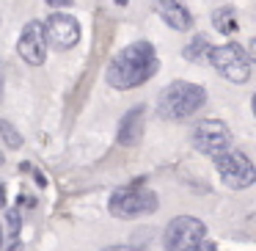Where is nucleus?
<instances>
[{
	"instance_id": "nucleus-1",
	"label": "nucleus",
	"mask_w": 256,
	"mask_h": 251,
	"mask_svg": "<svg viewBox=\"0 0 256 251\" xmlns=\"http://www.w3.org/2000/svg\"><path fill=\"white\" fill-rule=\"evenodd\" d=\"M157 72V53H154V45L146 39L140 42H132L127 45L116 58L110 61L108 67V83L118 91H127V89H138L140 83L152 78Z\"/></svg>"
},
{
	"instance_id": "nucleus-2",
	"label": "nucleus",
	"mask_w": 256,
	"mask_h": 251,
	"mask_svg": "<svg viewBox=\"0 0 256 251\" xmlns=\"http://www.w3.org/2000/svg\"><path fill=\"white\" fill-rule=\"evenodd\" d=\"M206 102V91L198 83H188V80H176V83L166 86L157 97V113L160 119L168 122H182L190 119L196 111H201Z\"/></svg>"
},
{
	"instance_id": "nucleus-3",
	"label": "nucleus",
	"mask_w": 256,
	"mask_h": 251,
	"mask_svg": "<svg viewBox=\"0 0 256 251\" xmlns=\"http://www.w3.org/2000/svg\"><path fill=\"white\" fill-rule=\"evenodd\" d=\"M206 61L228 80V83H248L250 78V58L248 53L242 50L240 45L228 42V45H220V47H206Z\"/></svg>"
},
{
	"instance_id": "nucleus-4",
	"label": "nucleus",
	"mask_w": 256,
	"mask_h": 251,
	"mask_svg": "<svg viewBox=\"0 0 256 251\" xmlns=\"http://www.w3.org/2000/svg\"><path fill=\"white\" fill-rule=\"evenodd\" d=\"M157 204H160V201H157L154 190L130 185V188H118L116 193L110 196L108 210L116 218H138V215H152V212L157 210Z\"/></svg>"
},
{
	"instance_id": "nucleus-5",
	"label": "nucleus",
	"mask_w": 256,
	"mask_h": 251,
	"mask_svg": "<svg viewBox=\"0 0 256 251\" xmlns=\"http://www.w3.org/2000/svg\"><path fill=\"white\" fill-rule=\"evenodd\" d=\"M218 160V174H220L223 185L232 190H245L256 182V168L250 163V157L240 149H226L223 155L215 157Z\"/></svg>"
},
{
	"instance_id": "nucleus-6",
	"label": "nucleus",
	"mask_w": 256,
	"mask_h": 251,
	"mask_svg": "<svg viewBox=\"0 0 256 251\" xmlns=\"http://www.w3.org/2000/svg\"><path fill=\"white\" fill-rule=\"evenodd\" d=\"M193 146L206 157H218L226 149H232V130L220 119H201L190 133Z\"/></svg>"
},
{
	"instance_id": "nucleus-7",
	"label": "nucleus",
	"mask_w": 256,
	"mask_h": 251,
	"mask_svg": "<svg viewBox=\"0 0 256 251\" xmlns=\"http://www.w3.org/2000/svg\"><path fill=\"white\" fill-rule=\"evenodd\" d=\"M204 234H206L204 221H198L196 215H176L166 226L162 245H166V251H193V245Z\"/></svg>"
},
{
	"instance_id": "nucleus-8",
	"label": "nucleus",
	"mask_w": 256,
	"mask_h": 251,
	"mask_svg": "<svg viewBox=\"0 0 256 251\" xmlns=\"http://www.w3.org/2000/svg\"><path fill=\"white\" fill-rule=\"evenodd\" d=\"M44 39L56 50H72L80 42V23L72 14H64L56 9V14H50L44 23Z\"/></svg>"
},
{
	"instance_id": "nucleus-9",
	"label": "nucleus",
	"mask_w": 256,
	"mask_h": 251,
	"mask_svg": "<svg viewBox=\"0 0 256 251\" xmlns=\"http://www.w3.org/2000/svg\"><path fill=\"white\" fill-rule=\"evenodd\" d=\"M17 53L25 64L30 67H39L44 64L47 58V39H44V25L39 20H30L25 23L22 34H20V42H17Z\"/></svg>"
},
{
	"instance_id": "nucleus-10",
	"label": "nucleus",
	"mask_w": 256,
	"mask_h": 251,
	"mask_svg": "<svg viewBox=\"0 0 256 251\" xmlns=\"http://www.w3.org/2000/svg\"><path fill=\"white\" fill-rule=\"evenodd\" d=\"M144 116L146 108L144 105H132L118 122V144L122 146H135L144 138Z\"/></svg>"
},
{
	"instance_id": "nucleus-11",
	"label": "nucleus",
	"mask_w": 256,
	"mask_h": 251,
	"mask_svg": "<svg viewBox=\"0 0 256 251\" xmlns=\"http://www.w3.org/2000/svg\"><path fill=\"white\" fill-rule=\"evenodd\" d=\"M157 9H160V17L166 20L171 28H176V31L193 28V17H190V12L179 3V0H157Z\"/></svg>"
},
{
	"instance_id": "nucleus-12",
	"label": "nucleus",
	"mask_w": 256,
	"mask_h": 251,
	"mask_svg": "<svg viewBox=\"0 0 256 251\" xmlns=\"http://www.w3.org/2000/svg\"><path fill=\"white\" fill-rule=\"evenodd\" d=\"M212 28L218 31V34H237V12H234L232 6H220L212 12Z\"/></svg>"
},
{
	"instance_id": "nucleus-13",
	"label": "nucleus",
	"mask_w": 256,
	"mask_h": 251,
	"mask_svg": "<svg viewBox=\"0 0 256 251\" xmlns=\"http://www.w3.org/2000/svg\"><path fill=\"white\" fill-rule=\"evenodd\" d=\"M0 135H3V144L12 146V149H20V146H22V135H20V130L14 127L12 122H6V119H0Z\"/></svg>"
},
{
	"instance_id": "nucleus-14",
	"label": "nucleus",
	"mask_w": 256,
	"mask_h": 251,
	"mask_svg": "<svg viewBox=\"0 0 256 251\" xmlns=\"http://www.w3.org/2000/svg\"><path fill=\"white\" fill-rule=\"evenodd\" d=\"M206 47H210V42H206V36H196V39H193V42H190V45L182 50V56L188 58V61H198V58L206 53Z\"/></svg>"
},
{
	"instance_id": "nucleus-15",
	"label": "nucleus",
	"mask_w": 256,
	"mask_h": 251,
	"mask_svg": "<svg viewBox=\"0 0 256 251\" xmlns=\"http://www.w3.org/2000/svg\"><path fill=\"white\" fill-rule=\"evenodd\" d=\"M6 223H8V240H17L20 237V226H22V215H20V210H8L6 212Z\"/></svg>"
},
{
	"instance_id": "nucleus-16",
	"label": "nucleus",
	"mask_w": 256,
	"mask_h": 251,
	"mask_svg": "<svg viewBox=\"0 0 256 251\" xmlns=\"http://www.w3.org/2000/svg\"><path fill=\"white\" fill-rule=\"evenodd\" d=\"M193 251H218V245L212 243V240H206V237H201L198 243L193 245Z\"/></svg>"
},
{
	"instance_id": "nucleus-17",
	"label": "nucleus",
	"mask_w": 256,
	"mask_h": 251,
	"mask_svg": "<svg viewBox=\"0 0 256 251\" xmlns=\"http://www.w3.org/2000/svg\"><path fill=\"white\" fill-rule=\"evenodd\" d=\"M102 251H144V248H138V245H108Z\"/></svg>"
},
{
	"instance_id": "nucleus-18",
	"label": "nucleus",
	"mask_w": 256,
	"mask_h": 251,
	"mask_svg": "<svg viewBox=\"0 0 256 251\" xmlns=\"http://www.w3.org/2000/svg\"><path fill=\"white\" fill-rule=\"evenodd\" d=\"M47 3H50L52 9H66V6H72L74 0H47Z\"/></svg>"
},
{
	"instance_id": "nucleus-19",
	"label": "nucleus",
	"mask_w": 256,
	"mask_h": 251,
	"mask_svg": "<svg viewBox=\"0 0 256 251\" xmlns=\"http://www.w3.org/2000/svg\"><path fill=\"white\" fill-rule=\"evenodd\" d=\"M0 207H6V188H3V182H0Z\"/></svg>"
},
{
	"instance_id": "nucleus-20",
	"label": "nucleus",
	"mask_w": 256,
	"mask_h": 251,
	"mask_svg": "<svg viewBox=\"0 0 256 251\" xmlns=\"http://www.w3.org/2000/svg\"><path fill=\"white\" fill-rule=\"evenodd\" d=\"M0 166H3V152H0Z\"/></svg>"
}]
</instances>
